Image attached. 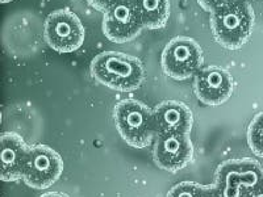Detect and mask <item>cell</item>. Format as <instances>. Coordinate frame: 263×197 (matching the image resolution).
Wrapping results in <instances>:
<instances>
[{
    "label": "cell",
    "mask_w": 263,
    "mask_h": 197,
    "mask_svg": "<svg viewBox=\"0 0 263 197\" xmlns=\"http://www.w3.org/2000/svg\"><path fill=\"white\" fill-rule=\"evenodd\" d=\"M91 75L111 90L128 92L142 84L145 70L137 58L119 51H104L91 62Z\"/></svg>",
    "instance_id": "cell-1"
},
{
    "label": "cell",
    "mask_w": 263,
    "mask_h": 197,
    "mask_svg": "<svg viewBox=\"0 0 263 197\" xmlns=\"http://www.w3.org/2000/svg\"><path fill=\"white\" fill-rule=\"evenodd\" d=\"M211 30L216 41L227 49L236 50L250 37L254 24V11L245 0L211 13Z\"/></svg>",
    "instance_id": "cell-2"
},
{
    "label": "cell",
    "mask_w": 263,
    "mask_h": 197,
    "mask_svg": "<svg viewBox=\"0 0 263 197\" xmlns=\"http://www.w3.org/2000/svg\"><path fill=\"white\" fill-rule=\"evenodd\" d=\"M116 129L126 144L137 149L147 146L156 133L154 113L138 100H123L114 109Z\"/></svg>",
    "instance_id": "cell-3"
},
{
    "label": "cell",
    "mask_w": 263,
    "mask_h": 197,
    "mask_svg": "<svg viewBox=\"0 0 263 197\" xmlns=\"http://www.w3.org/2000/svg\"><path fill=\"white\" fill-rule=\"evenodd\" d=\"M215 184L224 197H246L263 185V170L253 159L224 162L216 170Z\"/></svg>",
    "instance_id": "cell-4"
},
{
    "label": "cell",
    "mask_w": 263,
    "mask_h": 197,
    "mask_svg": "<svg viewBox=\"0 0 263 197\" xmlns=\"http://www.w3.org/2000/svg\"><path fill=\"white\" fill-rule=\"evenodd\" d=\"M201 66L203 50L196 41L189 37L173 38L162 53V69L175 81L192 78L200 71Z\"/></svg>",
    "instance_id": "cell-5"
},
{
    "label": "cell",
    "mask_w": 263,
    "mask_h": 197,
    "mask_svg": "<svg viewBox=\"0 0 263 197\" xmlns=\"http://www.w3.org/2000/svg\"><path fill=\"white\" fill-rule=\"evenodd\" d=\"M44 36L51 49L60 53H71L81 48L86 32L78 16L69 8H62L48 16Z\"/></svg>",
    "instance_id": "cell-6"
},
{
    "label": "cell",
    "mask_w": 263,
    "mask_h": 197,
    "mask_svg": "<svg viewBox=\"0 0 263 197\" xmlns=\"http://www.w3.org/2000/svg\"><path fill=\"white\" fill-rule=\"evenodd\" d=\"M144 27L135 0H115L104 11L103 32L117 44L136 38Z\"/></svg>",
    "instance_id": "cell-7"
},
{
    "label": "cell",
    "mask_w": 263,
    "mask_h": 197,
    "mask_svg": "<svg viewBox=\"0 0 263 197\" xmlns=\"http://www.w3.org/2000/svg\"><path fill=\"white\" fill-rule=\"evenodd\" d=\"M63 172V161L55 150L46 145L30 147L29 159L25 167L24 178L29 187L45 189L60 179Z\"/></svg>",
    "instance_id": "cell-8"
},
{
    "label": "cell",
    "mask_w": 263,
    "mask_h": 197,
    "mask_svg": "<svg viewBox=\"0 0 263 197\" xmlns=\"http://www.w3.org/2000/svg\"><path fill=\"white\" fill-rule=\"evenodd\" d=\"M194 156L191 138L184 133H164L156 135L153 158L159 168L177 172L184 168Z\"/></svg>",
    "instance_id": "cell-9"
},
{
    "label": "cell",
    "mask_w": 263,
    "mask_h": 197,
    "mask_svg": "<svg viewBox=\"0 0 263 197\" xmlns=\"http://www.w3.org/2000/svg\"><path fill=\"white\" fill-rule=\"evenodd\" d=\"M194 91L196 97L206 105H220L233 92V79L218 66L204 67L195 75Z\"/></svg>",
    "instance_id": "cell-10"
},
{
    "label": "cell",
    "mask_w": 263,
    "mask_h": 197,
    "mask_svg": "<svg viewBox=\"0 0 263 197\" xmlns=\"http://www.w3.org/2000/svg\"><path fill=\"white\" fill-rule=\"evenodd\" d=\"M30 147L20 135L15 133H4L2 135V180L16 182L24 178L25 167L29 159Z\"/></svg>",
    "instance_id": "cell-11"
},
{
    "label": "cell",
    "mask_w": 263,
    "mask_h": 197,
    "mask_svg": "<svg viewBox=\"0 0 263 197\" xmlns=\"http://www.w3.org/2000/svg\"><path fill=\"white\" fill-rule=\"evenodd\" d=\"M157 134L184 133L190 134L192 128V113L189 107L177 100H166L153 111Z\"/></svg>",
    "instance_id": "cell-12"
},
{
    "label": "cell",
    "mask_w": 263,
    "mask_h": 197,
    "mask_svg": "<svg viewBox=\"0 0 263 197\" xmlns=\"http://www.w3.org/2000/svg\"><path fill=\"white\" fill-rule=\"evenodd\" d=\"M145 27L163 28L170 17V0H135Z\"/></svg>",
    "instance_id": "cell-13"
},
{
    "label": "cell",
    "mask_w": 263,
    "mask_h": 197,
    "mask_svg": "<svg viewBox=\"0 0 263 197\" xmlns=\"http://www.w3.org/2000/svg\"><path fill=\"white\" fill-rule=\"evenodd\" d=\"M248 144L255 155L263 158V112L257 114L249 125Z\"/></svg>",
    "instance_id": "cell-14"
},
{
    "label": "cell",
    "mask_w": 263,
    "mask_h": 197,
    "mask_svg": "<svg viewBox=\"0 0 263 197\" xmlns=\"http://www.w3.org/2000/svg\"><path fill=\"white\" fill-rule=\"evenodd\" d=\"M203 187L194 182H182L170 189L167 197H203Z\"/></svg>",
    "instance_id": "cell-15"
},
{
    "label": "cell",
    "mask_w": 263,
    "mask_h": 197,
    "mask_svg": "<svg viewBox=\"0 0 263 197\" xmlns=\"http://www.w3.org/2000/svg\"><path fill=\"white\" fill-rule=\"evenodd\" d=\"M237 2H241V0H197V3L210 13L215 12L217 9L224 8V7L232 6Z\"/></svg>",
    "instance_id": "cell-16"
},
{
    "label": "cell",
    "mask_w": 263,
    "mask_h": 197,
    "mask_svg": "<svg viewBox=\"0 0 263 197\" xmlns=\"http://www.w3.org/2000/svg\"><path fill=\"white\" fill-rule=\"evenodd\" d=\"M203 197H224L221 191L217 188V185L213 183L211 185H204L203 187Z\"/></svg>",
    "instance_id": "cell-17"
},
{
    "label": "cell",
    "mask_w": 263,
    "mask_h": 197,
    "mask_svg": "<svg viewBox=\"0 0 263 197\" xmlns=\"http://www.w3.org/2000/svg\"><path fill=\"white\" fill-rule=\"evenodd\" d=\"M88 2H90L91 6L95 7L96 9H99V11H103V12H104L105 9L111 6L115 0H88Z\"/></svg>",
    "instance_id": "cell-18"
},
{
    "label": "cell",
    "mask_w": 263,
    "mask_h": 197,
    "mask_svg": "<svg viewBox=\"0 0 263 197\" xmlns=\"http://www.w3.org/2000/svg\"><path fill=\"white\" fill-rule=\"evenodd\" d=\"M246 197H263V185H260L259 188H257L255 191L249 193Z\"/></svg>",
    "instance_id": "cell-19"
},
{
    "label": "cell",
    "mask_w": 263,
    "mask_h": 197,
    "mask_svg": "<svg viewBox=\"0 0 263 197\" xmlns=\"http://www.w3.org/2000/svg\"><path fill=\"white\" fill-rule=\"evenodd\" d=\"M40 197H69V196L65 193H60V192H50V193H45Z\"/></svg>",
    "instance_id": "cell-20"
},
{
    "label": "cell",
    "mask_w": 263,
    "mask_h": 197,
    "mask_svg": "<svg viewBox=\"0 0 263 197\" xmlns=\"http://www.w3.org/2000/svg\"><path fill=\"white\" fill-rule=\"evenodd\" d=\"M8 2H11V0H2V3H8Z\"/></svg>",
    "instance_id": "cell-21"
},
{
    "label": "cell",
    "mask_w": 263,
    "mask_h": 197,
    "mask_svg": "<svg viewBox=\"0 0 263 197\" xmlns=\"http://www.w3.org/2000/svg\"><path fill=\"white\" fill-rule=\"evenodd\" d=\"M245 2H249V0H245Z\"/></svg>",
    "instance_id": "cell-22"
}]
</instances>
